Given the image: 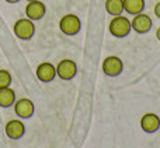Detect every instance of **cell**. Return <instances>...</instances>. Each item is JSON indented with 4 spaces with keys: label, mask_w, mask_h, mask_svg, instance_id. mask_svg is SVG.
Returning a JSON list of instances; mask_svg holds the SVG:
<instances>
[{
    "label": "cell",
    "mask_w": 160,
    "mask_h": 148,
    "mask_svg": "<svg viewBox=\"0 0 160 148\" xmlns=\"http://www.w3.org/2000/svg\"><path fill=\"white\" fill-rule=\"evenodd\" d=\"M131 30H132V27H131L129 18H127L122 14L112 17V20L108 24V31L115 38H125V36L129 35Z\"/></svg>",
    "instance_id": "obj_1"
},
{
    "label": "cell",
    "mask_w": 160,
    "mask_h": 148,
    "mask_svg": "<svg viewBox=\"0 0 160 148\" xmlns=\"http://www.w3.org/2000/svg\"><path fill=\"white\" fill-rule=\"evenodd\" d=\"M59 30L65 34V35L73 36L80 32L82 30V21L76 14H66L61 18L59 21Z\"/></svg>",
    "instance_id": "obj_2"
},
{
    "label": "cell",
    "mask_w": 160,
    "mask_h": 148,
    "mask_svg": "<svg viewBox=\"0 0 160 148\" xmlns=\"http://www.w3.org/2000/svg\"><path fill=\"white\" fill-rule=\"evenodd\" d=\"M13 31L17 38L22 39V41H30L35 34V25H34L32 20L30 18H20L14 24Z\"/></svg>",
    "instance_id": "obj_3"
},
{
    "label": "cell",
    "mask_w": 160,
    "mask_h": 148,
    "mask_svg": "<svg viewBox=\"0 0 160 148\" xmlns=\"http://www.w3.org/2000/svg\"><path fill=\"white\" fill-rule=\"evenodd\" d=\"M102 72L105 76L108 77H117L122 73L124 70V63L118 56H107V58L102 60Z\"/></svg>",
    "instance_id": "obj_4"
},
{
    "label": "cell",
    "mask_w": 160,
    "mask_h": 148,
    "mask_svg": "<svg viewBox=\"0 0 160 148\" xmlns=\"http://www.w3.org/2000/svg\"><path fill=\"white\" fill-rule=\"evenodd\" d=\"M78 74V66L73 60L70 59H63L58 63L56 66V76L61 80L69 81V80L75 78V76Z\"/></svg>",
    "instance_id": "obj_5"
},
{
    "label": "cell",
    "mask_w": 160,
    "mask_h": 148,
    "mask_svg": "<svg viewBox=\"0 0 160 148\" xmlns=\"http://www.w3.org/2000/svg\"><path fill=\"white\" fill-rule=\"evenodd\" d=\"M13 106H14V112H16V115L20 119H30V118H32L34 112H35L34 102L28 98L16 99Z\"/></svg>",
    "instance_id": "obj_6"
},
{
    "label": "cell",
    "mask_w": 160,
    "mask_h": 148,
    "mask_svg": "<svg viewBox=\"0 0 160 148\" xmlns=\"http://www.w3.org/2000/svg\"><path fill=\"white\" fill-rule=\"evenodd\" d=\"M131 27L135 32L138 34H148L153 27V21L148 14L139 13L136 16H133L132 21H131Z\"/></svg>",
    "instance_id": "obj_7"
},
{
    "label": "cell",
    "mask_w": 160,
    "mask_h": 148,
    "mask_svg": "<svg viewBox=\"0 0 160 148\" xmlns=\"http://www.w3.org/2000/svg\"><path fill=\"white\" fill-rule=\"evenodd\" d=\"M47 13V7L41 0H34V2H28V4L25 6V16L27 18L32 20V21H38L42 20Z\"/></svg>",
    "instance_id": "obj_8"
},
{
    "label": "cell",
    "mask_w": 160,
    "mask_h": 148,
    "mask_svg": "<svg viewBox=\"0 0 160 148\" xmlns=\"http://www.w3.org/2000/svg\"><path fill=\"white\" fill-rule=\"evenodd\" d=\"M141 129L148 134L156 133L160 129V118L156 113L148 112L141 118Z\"/></svg>",
    "instance_id": "obj_9"
},
{
    "label": "cell",
    "mask_w": 160,
    "mask_h": 148,
    "mask_svg": "<svg viewBox=\"0 0 160 148\" xmlns=\"http://www.w3.org/2000/svg\"><path fill=\"white\" fill-rule=\"evenodd\" d=\"M6 136H7L10 140H20L22 136L25 134V126L21 120H17V119H13V120H8L6 123Z\"/></svg>",
    "instance_id": "obj_10"
},
{
    "label": "cell",
    "mask_w": 160,
    "mask_h": 148,
    "mask_svg": "<svg viewBox=\"0 0 160 148\" xmlns=\"http://www.w3.org/2000/svg\"><path fill=\"white\" fill-rule=\"evenodd\" d=\"M37 77H38L39 81L42 82H51L53 78L56 77V67L52 63H48L44 62L37 67Z\"/></svg>",
    "instance_id": "obj_11"
},
{
    "label": "cell",
    "mask_w": 160,
    "mask_h": 148,
    "mask_svg": "<svg viewBox=\"0 0 160 148\" xmlns=\"http://www.w3.org/2000/svg\"><path fill=\"white\" fill-rule=\"evenodd\" d=\"M145 8V0H124V11L131 16L142 13Z\"/></svg>",
    "instance_id": "obj_12"
},
{
    "label": "cell",
    "mask_w": 160,
    "mask_h": 148,
    "mask_svg": "<svg viewBox=\"0 0 160 148\" xmlns=\"http://www.w3.org/2000/svg\"><path fill=\"white\" fill-rule=\"evenodd\" d=\"M16 102V92L10 87L2 88L0 90V106L2 108H10Z\"/></svg>",
    "instance_id": "obj_13"
},
{
    "label": "cell",
    "mask_w": 160,
    "mask_h": 148,
    "mask_svg": "<svg viewBox=\"0 0 160 148\" xmlns=\"http://www.w3.org/2000/svg\"><path fill=\"white\" fill-rule=\"evenodd\" d=\"M105 11L110 16H121L124 13V0H105Z\"/></svg>",
    "instance_id": "obj_14"
},
{
    "label": "cell",
    "mask_w": 160,
    "mask_h": 148,
    "mask_svg": "<svg viewBox=\"0 0 160 148\" xmlns=\"http://www.w3.org/2000/svg\"><path fill=\"white\" fill-rule=\"evenodd\" d=\"M11 84V74L7 70H0V90L7 88Z\"/></svg>",
    "instance_id": "obj_15"
},
{
    "label": "cell",
    "mask_w": 160,
    "mask_h": 148,
    "mask_svg": "<svg viewBox=\"0 0 160 148\" xmlns=\"http://www.w3.org/2000/svg\"><path fill=\"white\" fill-rule=\"evenodd\" d=\"M153 13H155V16L158 17V18H160V2H158L155 4V8H153Z\"/></svg>",
    "instance_id": "obj_16"
},
{
    "label": "cell",
    "mask_w": 160,
    "mask_h": 148,
    "mask_svg": "<svg viewBox=\"0 0 160 148\" xmlns=\"http://www.w3.org/2000/svg\"><path fill=\"white\" fill-rule=\"evenodd\" d=\"M156 38H158V41L160 42V27H158V30H156Z\"/></svg>",
    "instance_id": "obj_17"
},
{
    "label": "cell",
    "mask_w": 160,
    "mask_h": 148,
    "mask_svg": "<svg viewBox=\"0 0 160 148\" xmlns=\"http://www.w3.org/2000/svg\"><path fill=\"white\" fill-rule=\"evenodd\" d=\"M6 2H7V3H18L20 0H6Z\"/></svg>",
    "instance_id": "obj_18"
},
{
    "label": "cell",
    "mask_w": 160,
    "mask_h": 148,
    "mask_svg": "<svg viewBox=\"0 0 160 148\" xmlns=\"http://www.w3.org/2000/svg\"><path fill=\"white\" fill-rule=\"evenodd\" d=\"M27 2H34V0H27Z\"/></svg>",
    "instance_id": "obj_19"
}]
</instances>
